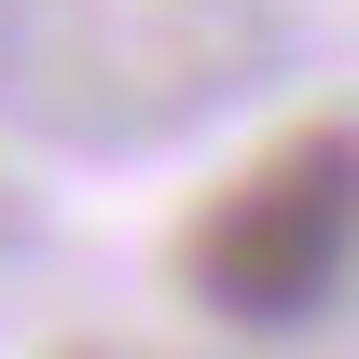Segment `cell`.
I'll return each mask as SVG.
<instances>
[{
  "label": "cell",
  "mask_w": 359,
  "mask_h": 359,
  "mask_svg": "<svg viewBox=\"0 0 359 359\" xmlns=\"http://www.w3.org/2000/svg\"><path fill=\"white\" fill-rule=\"evenodd\" d=\"M346 263H359V138L346 125H304L290 152H263V166L194 222V290L222 318H249V332L318 318L346 290Z\"/></svg>",
  "instance_id": "obj_1"
}]
</instances>
